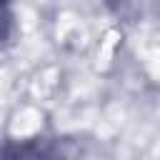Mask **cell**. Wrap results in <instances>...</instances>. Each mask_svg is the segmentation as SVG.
<instances>
[{
    "instance_id": "obj_1",
    "label": "cell",
    "mask_w": 160,
    "mask_h": 160,
    "mask_svg": "<svg viewBox=\"0 0 160 160\" xmlns=\"http://www.w3.org/2000/svg\"><path fill=\"white\" fill-rule=\"evenodd\" d=\"M60 145H62V140H48V138L8 142L2 160H55V158H60Z\"/></svg>"
}]
</instances>
